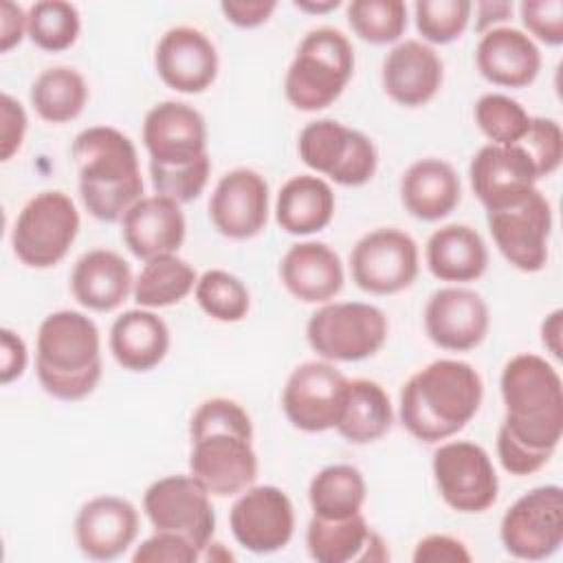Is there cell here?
I'll use <instances>...</instances> for the list:
<instances>
[{"mask_svg":"<svg viewBox=\"0 0 563 563\" xmlns=\"http://www.w3.org/2000/svg\"><path fill=\"white\" fill-rule=\"evenodd\" d=\"M277 9L275 0H224L220 2V11L227 22L240 29H255L264 24L273 11Z\"/></svg>","mask_w":563,"mask_h":563,"instance_id":"obj_49","label":"cell"},{"mask_svg":"<svg viewBox=\"0 0 563 563\" xmlns=\"http://www.w3.org/2000/svg\"><path fill=\"white\" fill-rule=\"evenodd\" d=\"M367 484L352 464H330L321 468L308 486V501L314 517L345 519L363 510Z\"/></svg>","mask_w":563,"mask_h":563,"instance_id":"obj_33","label":"cell"},{"mask_svg":"<svg viewBox=\"0 0 563 563\" xmlns=\"http://www.w3.org/2000/svg\"><path fill=\"white\" fill-rule=\"evenodd\" d=\"M372 532L363 512L345 519H321L312 515L306 528V548L317 563L361 561Z\"/></svg>","mask_w":563,"mask_h":563,"instance_id":"obj_36","label":"cell"},{"mask_svg":"<svg viewBox=\"0 0 563 563\" xmlns=\"http://www.w3.org/2000/svg\"><path fill=\"white\" fill-rule=\"evenodd\" d=\"M475 31L482 35L495 29L499 22L508 20L512 13V2H477L475 4Z\"/></svg>","mask_w":563,"mask_h":563,"instance_id":"obj_51","label":"cell"},{"mask_svg":"<svg viewBox=\"0 0 563 563\" xmlns=\"http://www.w3.org/2000/svg\"><path fill=\"white\" fill-rule=\"evenodd\" d=\"M385 312L365 301H328L306 323L308 345L330 363L374 356L387 339Z\"/></svg>","mask_w":563,"mask_h":563,"instance_id":"obj_7","label":"cell"},{"mask_svg":"<svg viewBox=\"0 0 563 563\" xmlns=\"http://www.w3.org/2000/svg\"><path fill=\"white\" fill-rule=\"evenodd\" d=\"M506 407L497 431L501 466L517 477L543 468L563 435V383L543 356L523 352L512 356L499 378Z\"/></svg>","mask_w":563,"mask_h":563,"instance_id":"obj_1","label":"cell"},{"mask_svg":"<svg viewBox=\"0 0 563 563\" xmlns=\"http://www.w3.org/2000/svg\"><path fill=\"white\" fill-rule=\"evenodd\" d=\"M462 198L460 176L442 158H420L400 178V200L409 216L435 222L446 218Z\"/></svg>","mask_w":563,"mask_h":563,"instance_id":"obj_28","label":"cell"},{"mask_svg":"<svg viewBox=\"0 0 563 563\" xmlns=\"http://www.w3.org/2000/svg\"><path fill=\"white\" fill-rule=\"evenodd\" d=\"M350 378L330 361L297 365L282 391V409L288 422L306 433L336 429L347 400Z\"/></svg>","mask_w":563,"mask_h":563,"instance_id":"obj_13","label":"cell"},{"mask_svg":"<svg viewBox=\"0 0 563 563\" xmlns=\"http://www.w3.org/2000/svg\"><path fill=\"white\" fill-rule=\"evenodd\" d=\"M334 207V191L321 176L299 174L282 185L275 220L290 235H312L330 224Z\"/></svg>","mask_w":563,"mask_h":563,"instance_id":"obj_31","label":"cell"},{"mask_svg":"<svg viewBox=\"0 0 563 563\" xmlns=\"http://www.w3.org/2000/svg\"><path fill=\"white\" fill-rule=\"evenodd\" d=\"M24 35H26V11L11 0L0 2V51L9 53L13 46L22 42Z\"/></svg>","mask_w":563,"mask_h":563,"instance_id":"obj_50","label":"cell"},{"mask_svg":"<svg viewBox=\"0 0 563 563\" xmlns=\"http://www.w3.org/2000/svg\"><path fill=\"white\" fill-rule=\"evenodd\" d=\"M202 554L200 550L185 537L176 532L156 530L152 537L136 545L132 561L134 563H194Z\"/></svg>","mask_w":563,"mask_h":563,"instance_id":"obj_44","label":"cell"},{"mask_svg":"<svg viewBox=\"0 0 563 563\" xmlns=\"http://www.w3.org/2000/svg\"><path fill=\"white\" fill-rule=\"evenodd\" d=\"M26 112L18 99L2 92L0 97V158L9 161L20 152L26 134Z\"/></svg>","mask_w":563,"mask_h":563,"instance_id":"obj_46","label":"cell"},{"mask_svg":"<svg viewBox=\"0 0 563 563\" xmlns=\"http://www.w3.org/2000/svg\"><path fill=\"white\" fill-rule=\"evenodd\" d=\"M189 473L216 497H233L253 486L257 453L253 422L231 398L202 400L189 420Z\"/></svg>","mask_w":563,"mask_h":563,"instance_id":"obj_2","label":"cell"},{"mask_svg":"<svg viewBox=\"0 0 563 563\" xmlns=\"http://www.w3.org/2000/svg\"><path fill=\"white\" fill-rule=\"evenodd\" d=\"M196 282L198 275L187 260L176 253L161 255L143 264L141 273L134 277L132 297L139 308H167L180 303L196 288Z\"/></svg>","mask_w":563,"mask_h":563,"instance_id":"obj_34","label":"cell"},{"mask_svg":"<svg viewBox=\"0 0 563 563\" xmlns=\"http://www.w3.org/2000/svg\"><path fill=\"white\" fill-rule=\"evenodd\" d=\"M75 543L84 556L112 561L121 556L139 534V510L117 495L88 499L75 517Z\"/></svg>","mask_w":563,"mask_h":563,"instance_id":"obj_22","label":"cell"},{"mask_svg":"<svg viewBox=\"0 0 563 563\" xmlns=\"http://www.w3.org/2000/svg\"><path fill=\"white\" fill-rule=\"evenodd\" d=\"M110 352L123 369L150 372L169 352V328L147 308L125 310L110 328Z\"/></svg>","mask_w":563,"mask_h":563,"instance_id":"obj_30","label":"cell"},{"mask_svg":"<svg viewBox=\"0 0 563 563\" xmlns=\"http://www.w3.org/2000/svg\"><path fill=\"white\" fill-rule=\"evenodd\" d=\"M218 51L196 26H174L163 33L154 53V68L176 92H205L218 77Z\"/></svg>","mask_w":563,"mask_h":563,"instance_id":"obj_21","label":"cell"},{"mask_svg":"<svg viewBox=\"0 0 563 563\" xmlns=\"http://www.w3.org/2000/svg\"><path fill=\"white\" fill-rule=\"evenodd\" d=\"M350 271L361 290L369 295H396L409 288L418 277V244L400 229H374L354 244Z\"/></svg>","mask_w":563,"mask_h":563,"instance_id":"obj_14","label":"cell"},{"mask_svg":"<svg viewBox=\"0 0 563 563\" xmlns=\"http://www.w3.org/2000/svg\"><path fill=\"white\" fill-rule=\"evenodd\" d=\"M471 189L486 211H499L526 200L537 189V169L521 145L488 143L468 165Z\"/></svg>","mask_w":563,"mask_h":563,"instance_id":"obj_17","label":"cell"},{"mask_svg":"<svg viewBox=\"0 0 563 563\" xmlns=\"http://www.w3.org/2000/svg\"><path fill=\"white\" fill-rule=\"evenodd\" d=\"M295 7L299 11H306V13H328V11H334L341 7L339 0H325V2H314V0H297Z\"/></svg>","mask_w":563,"mask_h":563,"instance_id":"obj_53","label":"cell"},{"mask_svg":"<svg viewBox=\"0 0 563 563\" xmlns=\"http://www.w3.org/2000/svg\"><path fill=\"white\" fill-rule=\"evenodd\" d=\"M347 22L363 42L391 44L407 29V4L400 0H352Z\"/></svg>","mask_w":563,"mask_h":563,"instance_id":"obj_39","label":"cell"},{"mask_svg":"<svg viewBox=\"0 0 563 563\" xmlns=\"http://www.w3.org/2000/svg\"><path fill=\"white\" fill-rule=\"evenodd\" d=\"M141 134L150 165L178 167L209 154L205 117L185 101L152 106L143 119Z\"/></svg>","mask_w":563,"mask_h":563,"instance_id":"obj_18","label":"cell"},{"mask_svg":"<svg viewBox=\"0 0 563 563\" xmlns=\"http://www.w3.org/2000/svg\"><path fill=\"white\" fill-rule=\"evenodd\" d=\"M431 471L442 501L457 512H484L497 501V471L486 449L475 442H442L433 451Z\"/></svg>","mask_w":563,"mask_h":563,"instance_id":"obj_10","label":"cell"},{"mask_svg":"<svg viewBox=\"0 0 563 563\" xmlns=\"http://www.w3.org/2000/svg\"><path fill=\"white\" fill-rule=\"evenodd\" d=\"M134 288L130 264L110 249L84 253L70 273L73 297L88 310L110 312L119 308Z\"/></svg>","mask_w":563,"mask_h":563,"instance_id":"obj_27","label":"cell"},{"mask_svg":"<svg viewBox=\"0 0 563 563\" xmlns=\"http://www.w3.org/2000/svg\"><path fill=\"white\" fill-rule=\"evenodd\" d=\"M473 114L482 134L495 145H519L532 119L517 99L501 92L482 95Z\"/></svg>","mask_w":563,"mask_h":563,"instance_id":"obj_40","label":"cell"},{"mask_svg":"<svg viewBox=\"0 0 563 563\" xmlns=\"http://www.w3.org/2000/svg\"><path fill=\"white\" fill-rule=\"evenodd\" d=\"M471 11L468 0H420L413 4L416 29L424 44H451L466 31Z\"/></svg>","mask_w":563,"mask_h":563,"instance_id":"obj_41","label":"cell"},{"mask_svg":"<svg viewBox=\"0 0 563 563\" xmlns=\"http://www.w3.org/2000/svg\"><path fill=\"white\" fill-rule=\"evenodd\" d=\"M424 332L429 341L449 352L477 347L490 328V312L477 290L446 286L435 290L424 306Z\"/></svg>","mask_w":563,"mask_h":563,"instance_id":"obj_19","label":"cell"},{"mask_svg":"<svg viewBox=\"0 0 563 563\" xmlns=\"http://www.w3.org/2000/svg\"><path fill=\"white\" fill-rule=\"evenodd\" d=\"M79 224V211L68 194L40 191L20 209L13 222V253L29 268H51L66 257Z\"/></svg>","mask_w":563,"mask_h":563,"instance_id":"obj_8","label":"cell"},{"mask_svg":"<svg viewBox=\"0 0 563 563\" xmlns=\"http://www.w3.org/2000/svg\"><path fill=\"white\" fill-rule=\"evenodd\" d=\"M354 73V48L332 26H319L303 35L286 70L284 95L301 112L332 106Z\"/></svg>","mask_w":563,"mask_h":563,"instance_id":"obj_6","label":"cell"},{"mask_svg":"<svg viewBox=\"0 0 563 563\" xmlns=\"http://www.w3.org/2000/svg\"><path fill=\"white\" fill-rule=\"evenodd\" d=\"M143 512L154 530L176 532L189 539L200 554L216 532L211 493L191 473L152 482L143 495Z\"/></svg>","mask_w":563,"mask_h":563,"instance_id":"obj_12","label":"cell"},{"mask_svg":"<svg viewBox=\"0 0 563 563\" xmlns=\"http://www.w3.org/2000/svg\"><path fill=\"white\" fill-rule=\"evenodd\" d=\"M209 172H211L209 154H205L202 158H198L194 163L178 165V167L150 165L154 191L176 200L178 205L191 202L202 194V189L207 187V180H209Z\"/></svg>","mask_w":563,"mask_h":563,"instance_id":"obj_42","label":"cell"},{"mask_svg":"<svg viewBox=\"0 0 563 563\" xmlns=\"http://www.w3.org/2000/svg\"><path fill=\"white\" fill-rule=\"evenodd\" d=\"M561 332H563V310L556 308L541 323V343L554 358H561Z\"/></svg>","mask_w":563,"mask_h":563,"instance_id":"obj_52","label":"cell"},{"mask_svg":"<svg viewBox=\"0 0 563 563\" xmlns=\"http://www.w3.org/2000/svg\"><path fill=\"white\" fill-rule=\"evenodd\" d=\"M29 97L40 119L46 123H68L81 114L88 101V86L79 70L53 66L35 77Z\"/></svg>","mask_w":563,"mask_h":563,"instance_id":"obj_35","label":"cell"},{"mask_svg":"<svg viewBox=\"0 0 563 563\" xmlns=\"http://www.w3.org/2000/svg\"><path fill=\"white\" fill-rule=\"evenodd\" d=\"M101 336L97 323L77 310L44 317L35 343V374L57 400H81L101 380Z\"/></svg>","mask_w":563,"mask_h":563,"instance_id":"obj_5","label":"cell"},{"mask_svg":"<svg viewBox=\"0 0 563 563\" xmlns=\"http://www.w3.org/2000/svg\"><path fill=\"white\" fill-rule=\"evenodd\" d=\"M486 222L495 246L517 271L537 273L545 266L552 207L539 189L512 207L486 211Z\"/></svg>","mask_w":563,"mask_h":563,"instance_id":"obj_15","label":"cell"},{"mask_svg":"<svg viewBox=\"0 0 563 563\" xmlns=\"http://www.w3.org/2000/svg\"><path fill=\"white\" fill-rule=\"evenodd\" d=\"M209 218L216 231L229 240H251L268 222V183L249 167L227 172L211 198Z\"/></svg>","mask_w":563,"mask_h":563,"instance_id":"obj_20","label":"cell"},{"mask_svg":"<svg viewBox=\"0 0 563 563\" xmlns=\"http://www.w3.org/2000/svg\"><path fill=\"white\" fill-rule=\"evenodd\" d=\"M185 233L187 222L180 205L161 194L139 198L121 218V238L128 251L143 262L178 253Z\"/></svg>","mask_w":563,"mask_h":563,"instance_id":"obj_23","label":"cell"},{"mask_svg":"<svg viewBox=\"0 0 563 563\" xmlns=\"http://www.w3.org/2000/svg\"><path fill=\"white\" fill-rule=\"evenodd\" d=\"M411 559L413 563H468L473 556L464 541L451 534H427L416 543Z\"/></svg>","mask_w":563,"mask_h":563,"instance_id":"obj_47","label":"cell"},{"mask_svg":"<svg viewBox=\"0 0 563 563\" xmlns=\"http://www.w3.org/2000/svg\"><path fill=\"white\" fill-rule=\"evenodd\" d=\"M479 372L457 358H438L416 372L400 389V422L420 442L453 438L479 411Z\"/></svg>","mask_w":563,"mask_h":563,"instance_id":"obj_3","label":"cell"},{"mask_svg":"<svg viewBox=\"0 0 563 563\" xmlns=\"http://www.w3.org/2000/svg\"><path fill=\"white\" fill-rule=\"evenodd\" d=\"M429 273L440 282L466 284L479 279L488 268L484 238L468 224H446L435 229L424 246Z\"/></svg>","mask_w":563,"mask_h":563,"instance_id":"obj_29","label":"cell"},{"mask_svg":"<svg viewBox=\"0 0 563 563\" xmlns=\"http://www.w3.org/2000/svg\"><path fill=\"white\" fill-rule=\"evenodd\" d=\"M79 31V11L70 2L42 0L26 11V35L42 51L59 53L70 48L77 42Z\"/></svg>","mask_w":563,"mask_h":563,"instance_id":"obj_37","label":"cell"},{"mask_svg":"<svg viewBox=\"0 0 563 563\" xmlns=\"http://www.w3.org/2000/svg\"><path fill=\"white\" fill-rule=\"evenodd\" d=\"M229 526L242 548L255 554H271L290 543L295 508L290 497L277 486H249L233 501Z\"/></svg>","mask_w":563,"mask_h":563,"instance_id":"obj_16","label":"cell"},{"mask_svg":"<svg viewBox=\"0 0 563 563\" xmlns=\"http://www.w3.org/2000/svg\"><path fill=\"white\" fill-rule=\"evenodd\" d=\"M504 550L523 561H541L563 543V488L545 484L521 495L501 517Z\"/></svg>","mask_w":563,"mask_h":563,"instance_id":"obj_11","label":"cell"},{"mask_svg":"<svg viewBox=\"0 0 563 563\" xmlns=\"http://www.w3.org/2000/svg\"><path fill=\"white\" fill-rule=\"evenodd\" d=\"M70 152L79 174V196L92 218L117 222L143 198L139 154L121 130L86 128L75 136Z\"/></svg>","mask_w":563,"mask_h":563,"instance_id":"obj_4","label":"cell"},{"mask_svg":"<svg viewBox=\"0 0 563 563\" xmlns=\"http://www.w3.org/2000/svg\"><path fill=\"white\" fill-rule=\"evenodd\" d=\"M297 152L303 165L343 187L369 183L378 167V152L369 136L334 119L310 121L299 132Z\"/></svg>","mask_w":563,"mask_h":563,"instance_id":"obj_9","label":"cell"},{"mask_svg":"<svg viewBox=\"0 0 563 563\" xmlns=\"http://www.w3.org/2000/svg\"><path fill=\"white\" fill-rule=\"evenodd\" d=\"M194 295L200 310L222 323L242 321L251 308V295L244 282L222 268L205 271L196 282Z\"/></svg>","mask_w":563,"mask_h":563,"instance_id":"obj_38","label":"cell"},{"mask_svg":"<svg viewBox=\"0 0 563 563\" xmlns=\"http://www.w3.org/2000/svg\"><path fill=\"white\" fill-rule=\"evenodd\" d=\"M29 363V352H26V343L24 339L9 330L2 328L0 330V383L9 385L13 380H18Z\"/></svg>","mask_w":563,"mask_h":563,"instance_id":"obj_48","label":"cell"},{"mask_svg":"<svg viewBox=\"0 0 563 563\" xmlns=\"http://www.w3.org/2000/svg\"><path fill=\"white\" fill-rule=\"evenodd\" d=\"M394 422L389 394L380 383L369 378H354L347 387L343 416L336 424L341 438L352 444H369L380 440Z\"/></svg>","mask_w":563,"mask_h":563,"instance_id":"obj_32","label":"cell"},{"mask_svg":"<svg viewBox=\"0 0 563 563\" xmlns=\"http://www.w3.org/2000/svg\"><path fill=\"white\" fill-rule=\"evenodd\" d=\"M444 79L440 55L420 40H405L396 44L383 59L380 81L385 95L405 108H420L429 103Z\"/></svg>","mask_w":563,"mask_h":563,"instance_id":"obj_24","label":"cell"},{"mask_svg":"<svg viewBox=\"0 0 563 563\" xmlns=\"http://www.w3.org/2000/svg\"><path fill=\"white\" fill-rule=\"evenodd\" d=\"M279 277L284 288L303 303H328L334 299L345 282L341 257L325 242H297L282 262Z\"/></svg>","mask_w":563,"mask_h":563,"instance_id":"obj_26","label":"cell"},{"mask_svg":"<svg viewBox=\"0 0 563 563\" xmlns=\"http://www.w3.org/2000/svg\"><path fill=\"white\" fill-rule=\"evenodd\" d=\"M519 15L530 35L548 46L563 44V2L561 0H526Z\"/></svg>","mask_w":563,"mask_h":563,"instance_id":"obj_45","label":"cell"},{"mask_svg":"<svg viewBox=\"0 0 563 563\" xmlns=\"http://www.w3.org/2000/svg\"><path fill=\"white\" fill-rule=\"evenodd\" d=\"M475 66L495 86L523 88L541 70V51L528 33L512 26H495L482 33L475 48Z\"/></svg>","mask_w":563,"mask_h":563,"instance_id":"obj_25","label":"cell"},{"mask_svg":"<svg viewBox=\"0 0 563 563\" xmlns=\"http://www.w3.org/2000/svg\"><path fill=\"white\" fill-rule=\"evenodd\" d=\"M519 145L528 152L539 178H545L561 167L563 132L554 119L532 117L530 128Z\"/></svg>","mask_w":563,"mask_h":563,"instance_id":"obj_43","label":"cell"}]
</instances>
